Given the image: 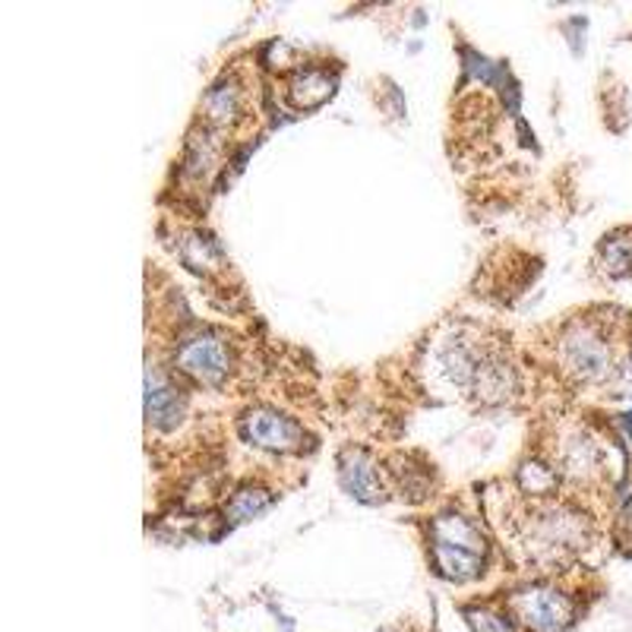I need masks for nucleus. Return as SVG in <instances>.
I'll use <instances>...</instances> for the list:
<instances>
[{
  "instance_id": "9b49d317",
  "label": "nucleus",
  "mask_w": 632,
  "mask_h": 632,
  "mask_svg": "<svg viewBox=\"0 0 632 632\" xmlns=\"http://www.w3.org/2000/svg\"><path fill=\"white\" fill-rule=\"evenodd\" d=\"M332 86H335V80H332L330 73H323V70H301L291 80V86H288V98H291L295 108L307 111V108L323 105L332 95Z\"/></svg>"
},
{
  "instance_id": "4468645a",
  "label": "nucleus",
  "mask_w": 632,
  "mask_h": 632,
  "mask_svg": "<svg viewBox=\"0 0 632 632\" xmlns=\"http://www.w3.org/2000/svg\"><path fill=\"white\" fill-rule=\"evenodd\" d=\"M206 118L215 123H228L235 115H238V105H241V98H238V90L235 86H215V90L206 95Z\"/></svg>"
},
{
  "instance_id": "f03ea898",
  "label": "nucleus",
  "mask_w": 632,
  "mask_h": 632,
  "mask_svg": "<svg viewBox=\"0 0 632 632\" xmlns=\"http://www.w3.org/2000/svg\"><path fill=\"white\" fill-rule=\"evenodd\" d=\"M522 541L535 560H560L588 541V522L570 506H538L522 528Z\"/></svg>"
},
{
  "instance_id": "423d86ee",
  "label": "nucleus",
  "mask_w": 632,
  "mask_h": 632,
  "mask_svg": "<svg viewBox=\"0 0 632 632\" xmlns=\"http://www.w3.org/2000/svg\"><path fill=\"white\" fill-rule=\"evenodd\" d=\"M490 358V351H478L472 342H465V338H446L440 348H437V367H440V373L450 380L452 386H462V390H475V380H478V373H481V367Z\"/></svg>"
},
{
  "instance_id": "f8f14e48",
  "label": "nucleus",
  "mask_w": 632,
  "mask_h": 632,
  "mask_svg": "<svg viewBox=\"0 0 632 632\" xmlns=\"http://www.w3.org/2000/svg\"><path fill=\"white\" fill-rule=\"evenodd\" d=\"M563 468L572 478H592L601 472V446L592 437H572L563 450Z\"/></svg>"
},
{
  "instance_id": "ddd939ff",
  "label": "nucleus",
  "mask_w": 632,
  "mask_h": 632,
  "mask_svg": "<svg viewBox=\"0 0 632 632\" xmlns=\"http://www.w3.org/2000/svg\"><path fill=\"white\" fill-rule=\"evenodd\" d=\"M601 263L610 275H630L632 272V231H617L601 243Z\"/></svg>"
},
{
  "instance_id": "f3484780",
  "label": "nucleus",
  "mask_w": 632,
  "mask_h": 632,
  "mask_svg": "<svg viewBox=\"0 0 632 632\" xmlns=\"http://www.w3.org/2000/svg\"><path fill=\"white\" fill-rule=\"evenodd\" d=\"M518 481H522L525 490H532V493H547V490L557 484V472L547 468V465H538V462H528V465H522Z\"/></svg>"
},
{
  "instance_id": "9d476101",
  "label": "nucleus",
  "mask_w": 632,
  "mask_h": 632,
  "mask_svg": "<svg viewBox=\"0 0 632 632\" xmlns=\"http://www.w3.org/2000/svg\"><path fill=\"white\" fill-rule=\"evenodd\" d=\"M433 563H437V572L450 582H468L481 575L484 570V557L462 550V547H450V544H433Z\"/></svg>"
},
{
  "instance_id": "a211bd4d",
  "label": "nucleus",
  "mask_w": 632,
  "mask_h": 632,
  "mask_svg": "<svg viewBox=\"0 0 632 632\" xmlns=\"http://www.w3.org/2000/svg\"><path fill=\"white\" fill-rule=\"evenodd\" d=\"M623 528H632V500L627 503V510H623Z\"/></svg>"
},
{
  "instance_id": "7ed1b4c3",
  "label": "nucleus",
  "mask_w": 632,
  "mask_h": 632,
  "mask_svg": "<svg viewBox=\"0 0 632 632\" xmlns=\"http://www.w3.org/2000/svg\"><path fill=\"white\" fill-rule=\"evenodd\" d=\"M510 607L528 632H563L572 623L570 598L541 585L515 592Z\"/></svg>"
},
{
  "instance_id": "1a4fd4ad",
  "label": "nucleus",
  "mask_w": 632,
  "mask_h": 632,
  "mask_svg": "<svg viewBox=\"0 0 632 632\" xmlns=\"http://www.w3.org/2000/svg\"><path fill=\"white\" fill-rule=\"evenodd\" d=\"M433 544L462 547V550H472L478 557H484V550H487L481 532L465 515H455V512H446V515L433 518Z\"/></svg>"
},
{
  "instance_id": "2eb2a0df",
  "label": "nucleus",
  "mask_w": 632,
  "mask_h": 632,
  "mask_svg": "<svg viewBox=\"0 0 632 632\" xmlns=\"http://www.w3.org/2000/svg\"><path fill=\"white\" fill-rule=\"evenodd\" d=\"M266 506H270V493L266 490H241V493H235V500L228 506V515H231V522H247V518H253L257 512H263Z\"/></svg>"
},
{
  "instance_id": "dca6fc26",
  "label": "nucleus",
  "mask_w": 632,
  "mask_h": 632,
  "mask_svg": "<svg viewBox=\"0 0 632 632\" xmlns=\"http://www.w3.org/2000/svg\"><path fill=\"white\" fill-rule=\"evenodd\" d=\"M465 620L475 632H512L510 617L490 610V607H468L465 610Z\"/></svg>"
},
{
  "instance_id": "6ab92c4d",
  "label": "nucleus",
  "mask_w": 632,
  "mask_h": 632,
  "mask_svg": "<svg viewBox=\"0 0 632 632\" xmlns=\"http://www.w3.org/2000/svg\"><path fill=\"white\" fill-rule=\"evenodd\" d=\"M623 424H627V430L632 433V415H627V421H623Z\"/></svg>"
},
{
  "instance_id": "20e7f679",
  "label": "nucleus",
  "mask_w": 632,
  "mask_h": 632,
  "mask_svg": "<svg viewBox=\"0 0 632 632\" xmlns=\"http://www.w3.org/2000/svg\"><path fill=\"white\" fill-rule=\"evenodd\" d=\"M175 363H178V370L187 373L190 380L215 386V383L225 380L231 355H228V345L222 342V335H215V332H196V335H190L187 342H181V348H178V355H175Z\"/></svg>"
},
{
  "instance_id": "f257e3e1",
  "label": "nucleus",
  "mask_w": 632,
  "mask_h": 632,
  "mask_svg": "<svg viewBox=\"0 0 632 632\" xmlns=\"http://www.w3.org/2000/svg\"><path fill=\"white\" fill-rule=\"evenodd\" d=\"M560 358L572 380L588 383V386L607 383L617 373H623V367H617V355H613L607 332L592 320H575L570 330L563 332Z\"/></svg>"
},
{
  "instance_id": "0eeeda50",
  "label": "nucleus",
  "mask_w": 632,
  "mask_h": 632,
  "mask_svg": "<svg viewBox=\"0 0 632 632\" xmlns=\"http://www.w3.org/2000/svg\"><path fill=\"white\" fill-rule=\"evenodd\" d=\"M338 481L342 487L361 500V503H380L383 500V478L377 462L363 450H345L338 458Z\"/></svg>"
},
{
  "instance_id": "6e6552de",
  "label": "nucleus",
  "mask_w": 632,
  "mask_h": 632,
  "mask_svg": "<svg viewBox=\"0 0 632 632\" xmlns=\"http://www.w3.org/2000/svg\"><path fill=\"white\" fill-rule=\"evenodd\" d=\"M181 415L183 398L155 367H150L146 370V418H150V424L168 430V427L181 421Z\"/></svg>"
},
{
  "instance_id": "39448f33",
  "label": "nucleus",
  "mask_w": 632,
  "mask_h": 632,
  "mask_svg": "<svg viewBox=\"0 0 632 632\" xmlns=\"http://www.w3.org/2000/svg\"><path fill=\"white\" fill-rule=\"evenodd\" d=\"M241 433L247 443L272 452H298L303 446V430L275 408H250L243 415Z\"/></svg>"
}]
</instances>
